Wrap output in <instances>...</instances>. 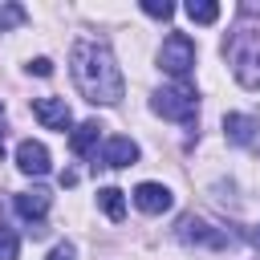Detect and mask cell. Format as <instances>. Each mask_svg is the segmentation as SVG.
Segmentation results:
<instances>
[{
	"mask_svg": "<svg viewBox=\"0 0 260 260\" xmlns=\"http://www.w3.org/2000/svg\"><path fill=\"white\" fill-rule=\"evenodd\" d=\"M69 69H73V81H77L85 102H93V106L122 102L126 81H122V69H118L106 41H77L69 53Z\"/></svg>",
	"mask_w": 260,
	"mask_h": 260,
	"instance_id": "6da1fadb",
	"label": "cell"
},
{
	"mask_svg": "<svg viewBox=\"0 0 260 260\" xmlns=\"http://www.w3.org/2000/svg\"><path fill=\"white\" fill-rule=\"evenodd\" d=\"M228 61L244 89H260V32H252V28L236 32L228 45Z\"/></svg>",
	"mask_w": 260,
	"mask_h": 260,
	"instance_id": "7a4b0ae2",
	"label": "cell"
},
{
	"mask_svg": "<svg viewBox=\"0 0 260 260\" xmlns=\"http://www.w3.org/2000/svg\"><path fill=\"white\" fill-rule=\"evenodd\" d=\"M150 110L154 114H162V118H171V122H195L199 118V98H195V89H187V85H162L154 98H150Z\"/></svg>",
	"mask_w": 260,
	"mask_h": 260,
	"instance_id": "3957f363",
	"label": "cell"
},
{
	"mask_svg": "<svg viewBox=\"0 0 260 260\" xmlns=\"http://www.w3.org/2000/svg\"><path fill=\"white\" fill-rule=\"evenodd\" d=\"M158 65H162V73H171L175 81H183L195 69V41L187 32H171L162 41V49H158Z\"/></svg>",
	"mask_w": 260,
	"mask_h": 260,
	"instance_id": "277c9868",
	"label": "cell"
},
{
	"mask_svg": "<svg viewBox=\"0 0 260 260\" xmlns=\"http://www.w3.org/2000/svg\"><path fill=\"white\" fill-rule=\"evenodd\" d=\"M175 232H179L183 244H195V248H228V232L211 228L203 215H183Z\"/></svg>",
	"mask_w": 260,
	"mask_h": 260,
	"instance_id": "5b68a950",
	"label": "cell"
},
{
	"mask_svg": "<svg viewBox=\"0 0 260 260\" xmlns=\"http://www.w3.org/2000/svg\"><path fill=\"white\" fill-rule=\"evenodd\" d=\"M32 114H37V122H41L45 130H69V122H73L65 98H37V102H32Z\"/></svg>",
	"mask_w": 260,
	"mask_h": 260,
	"instance_id": "8992f818",
	"label": "cell"
},
{
	"mask_svg": "<svg viewBox=\"0 0 260 260\" xmlns=\"http://www.w3.org/2000/svg\"><path fill=\"white\" fill-rule=\"evenodd\" d=\"M12 203H16V215H20V219H28V223H37L32 232L41 236V232H45V228H41V219H45V211H49V191H41V187H37V191H20Z\"/></svg>",
	"mask_w": 260,
	"mask_h": 260,
	"instance_id": "52a82bcc",
	"label": "cell"
},
{
	"mask_svg": "<svg viewBox=\"0 0 260 260\" xmlns=\"http://www.w3.org/2000/svg\"><path fill=\"white\" fill-rule=\"evenodd\" d=\"M134 207L146 211V215H162L171 207V191L162 183H138L134 187Z\"/></svg>",
	"mask_w": 260,
	"mask_h": 260,
	"instance_id": "ba28073f",
	"label": "cell"
},
{
	"mask_svg": "<svg viewBox=\"0 0 260 260\" xmlns=\"http://www.w3.org/2000/svg\"><path fill=\"white\" fill-rule=\"evenodd\" d=\"M16 167H20L24 175H45V171H49V150H45V142L24 138V142L16 146Z\"/></svg>",
	"mask_w": 260,
	"mask_h": 260,
	"instance_id": "9c48e42d",
	"label": "cell"
},
{
	"mask_svg": "<svg viewBox=\"0 0 260 260\" xmlns=\"http://www.w3.org/2000/svg\"><path fill=\"white\" fill-rule=\"evenodd\" d=\"M134 162H138V146H134L130 138H110V142L102 146V167L122 171V167H134Z\"/></svg>",
	"mask_w": 260,
	"mask_h": 260,
	"instance_id": "30bf717a",
	"label": "cell"
},
{
	"mask_svg": "<svg viewBox=\"0 0 260 260\" xmlns=\"http://www.w3.org/2000/svg\"><path fill=\"white\" fill-rule=\"evenodd\" d=\"M98 134H102V126H98V122H81V126L69 134V150H73V154H89V150H93V142H98Z\"/></svg>",
	"mask_w": 260,
	"mask_h": 260,
	"instance_id": "8fae6325",
	"label": "cell"
},
{
	"mask_svg": "<svg viewBox=\"0 0 260 260\" xmlns=\"http://www.w3.org/2000/svg\"><path fill=\"white\" fill-rule=\"evenodd\" d=\"M252 130H256V122L244 118V114H228V118H223V134H228L232 142H252Z\"/></svg>",
	"mask_w": 260,
	"mask_h": 260,
	"instance_id": "7c38bea8",
	"label": "cell"
},
{
	"mask_svg": "<svg viewBox=\"0 0 260 260\" xmlns=\"http://www.w3.org/2000/svg\"><path fill=\"white\" fill-rule=\"evenodd\" d=\"M98 203H102V211H106L114 223L126 215V199H122V191H118V187H102V191H98Z\"/></svg>",
	"mask_w": 260,
	"mask_h": 260,
	"instance_id": "4fadbf2b",
	"label": "cell"
},
{
	"mask_svg": "<svg viewBox=\"0 0 260 260\" xmlns=\"http://www.w3.org/2000/svg\"><path fill=\"white\" fill-rule=\"evenodd\" d=\"M187 16H191L195 24H215V20H219V4H211V0H191V4H187Z\"/></svg>",
	"mask_w": 260,
	"mask_h": 260,
	"instance_id": "5bb4252c",
	"label": "cell"
},
{
	"mask_svg": "<svg viewBox=\"0 0 260 260\" xmlns=\"http://www.w3.org/2000/svg\"><path fill=\"white\" fill-rule=\"evenodd\" d=\"M24 20H28L24 4H12V0L0 4V32H4V28H16V24H24Z\"/></svg>",
	"mask_w": 260,
	"mask_h": 260,
	"instance_id": "9a60e30c",
	"label": "cell"
},
{
	"mask_svg": "<svg viewBox=\"0 0 260 260\" xmlns=\"http://www.w3.org/2000/svg\"><path fill=\"white\" fill-rule=\"evenodd\" d=\"M16 252H20V240H16V232L0 223V260H16Z\"/></svg>",
	"mask_w": 260,
	"mask_h": 260,
	"instance_id": "2e32d148",
	"label": "cell"
},
{
	"mask_svg": "<svg viewBox=\"0 0 260 260\" xmlns=\"http://www.w3.org/2000/svg\"><path fill=\"white\" fill-rule=\"evenodd\" d=\"M142 12L154 16V20H167V16L175 12V4H171V0H142Z\"/></svg>",
	"mask_w": 260,
	"mask_h": 260,
	"instance_id": "e0dca14e",
	"label": "cell"
},
{
	"mask_svg": "<svg viewBox=\"0 0 260 260\" xmlns=\"http://www.w3.org/2000/svg\"><path fill=\"white\" fill-rule=\"evenodd\" d=\"M28 69H32L37 77H49V73H53V61H49V57H37V61H28Z\"/></svg>",
	"mask_w": 260,
	"mask_h": 260,
	"instance_id": "ac0fdd59",
	"label": "cell"
},
{
	"mask_svg": "<svg viewBox=\"0 0 260 260\" xmlns=\"http://www.w3.org/2000/svg\"><path fill=\"white\" fill-rule=\"evenodd\" d=\"M45 260H73V244H57V248H53Z\"/></svg>",
	"mask_w": 260,
	"mask_h": 260,
	"instance_id": "d6986e66",
	"label": "cell"
}]
</instances>
